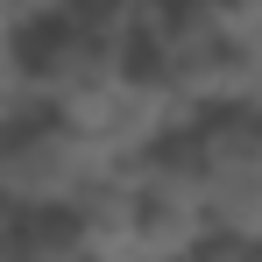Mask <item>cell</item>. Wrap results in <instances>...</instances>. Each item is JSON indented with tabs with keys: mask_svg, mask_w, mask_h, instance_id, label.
<instances>
[{
	"mask_svg": "<svg viewBox=\"0 0 262 262\" xmlns=\"http://www.w3.org/2000/svg\"><path fill=\"white\" fill-rule=\"evenodd\" d=\"M106 177H114V163L85 128H71L57 106L7 99V121H0V191H7V206H85Z\"/></svg>",
	"mask_w": 262,
	"mask_h": 262,
	"instance_id": "obj_1",
	"label": "cell"
},
{
	"mask_svg": "<svg viewBox=\"0 0 262 262\" xmlns=\"http://www.w3.org/2000/svg\"><path fill=\"white\" fill-rule=\"evenodd\" d=\"M0 262H99L78 206H7Z\"/></svg>",
	"mask_w": 262,
	"mask_h": 262,
	"instance_id": "obj_2",
	"label": "cell"
},
{
	"mask_svg": "<svg viewBox=\"0 0 262 262\" xmlns=\"http://www.w3.org/2000/svg\"><path fill=\"white\" fill-rule=\"evenodd\" d=\"M57 0H7V29H29V21H50Z\"/></svg>",
	"mask_w": 262,
	"mask_h": 262,
	"instance_id": "obj_3",
	"label": "cell"
},
{
	"mask_svg": "<svg viewBox=\"0 0 262 262\" xmlns=\"http://www.w3.org/2000/svg\"><path fill=\"white\" fill-rule=\"evenodd\" d=\"M220 262H262V241H213Z\"/></svg>",
	"mask_w": 262,
	"mask_h": 262,
	"instance_id": "obj_4",
	"label": "cell"
}]
</instances>
